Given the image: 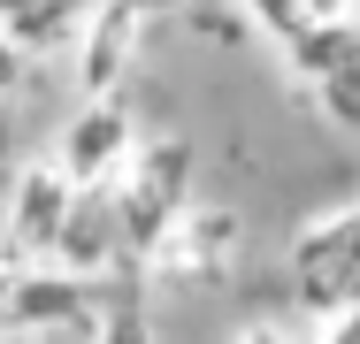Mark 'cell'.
<instances>
[{
	"label": "cell",
	"mask_w": 360,
	"mask_h": 344,
	"mask_svg": "<svg viewBox=\"0 0 360 344\" xmlns=\"http://www.w3.org/2000/svg\"><path fill=\"white\" fill-rule=\"evenodd\" d=\"M284 298H291V314L307 322V337L338 306L360 298V199L299 222V237H291V253H284Z\"/></svg>",
	"instance_id": "obj_1"
},
{
	"label": "cell",
	"mask_w": 360,
	"mask_h": 344,
	"mask_svg": "<svg viewBox=\"0 0 360 344\" xmlns=\"http://www.w3.org/2000/svg\"><path fill=\"white\" fill-rule=\"evenodd\" d=\"M108 192L123 206V230H131V245H139V275H146V253H153V237L192 206V138H139L131 145V161L108 176Z\"/></svg>",
	"instance_id": "obj_2"
},
{
	"label": "cell",
	"mask_w": 360,
	"mask_h": 344,
	"mask_svg": "<svg viewBox=\"0 0 360 344\" xmlns=\"http://www.w3.org/2000/svg\"><path fill=\"white\" fill-rule=\"evenodd\" d=\"M238 253H245V214H230V206H184L161 237H153V253H146V283H176V291H215L230 283L238 268Z\"/></svg>",
	"instance_id": "obj_3"
},
{
	"label": "cell",
	"mask_w": 360,
	"mask_h": 344,
	"mask_svg": "<svg viewBox=\"0 0 360 344\" xmlns=\"http://www.w3.org/2000/svg\"><path fill=\"white\" fill-rule=\"evenodd\" d=\"M54 268L70 275H100V283H131L139 275V245L123 230V206L108 184H77V206L62 222V245H54Z\"/></svg>",
	"instance_id": "obj_4"
},
{
	"label": "cell",
	"mask_w": 360,
	"mask_h": 344,
	"mask_svg": "<svg viewBox=\"0 0 360 344\" xmlns=\"http://www.w3.org/2000/svg\"><path fill=\"white\" fill-rule=\"evenodd\" d=\"M70 206H77V176L54 153H46V161H23L15 184H8V206H0V230H8L15 260H54Z\"/></svg>",
	"instance_id": "obj_5"
},
{
	"label": "cell",
	"mask_w": 360,
	"mask_h": 344,
	"mask_svg": "<svg viewBox=\"0 0 360 344\" xmlns=\"http://www.w3.org/2000/svg\"><path fill=\"white\" fill-rule=\"evenodd\" d=\"M131 145H139V115H131L115 92H92L70 123H62V138H54V161L70 168L77 184H108V176L131 161Z\"/></svg>",
	"instance_id": "obj_6"
},
{
	"label": "cell",
	"mask_w": 360,
	"mask_h": 344,
	"mask_svg": "<svg viewBox=\"0 0 360 344\" xmlns=\"http://www.w3.org/2000/svg\"><path fill=\"white\" fill-rule=\"evenodd\" d=\"M139 39H146V15L131 0H92L84 31H77V92H123V77L139 62Z\"/></svg>",
	"instance_id": "obj_7"
},
{
	"label": "cell",
	"mask_w": 360,
	"mask_h": 344,
	"mask_svg": "<svg viewBox=\"0 0 360 344\" xmlns=\"http://www.w3.org/2000/svg\"><path fill=\"white\" fill-rule=\"evenodd\" d=\"M92 0H0V23L23 39V54H46V46H77Z\"/></svg>",
	"instance_id": "obj_8"
},
{
	"label": "cell",
	"mask_w": 360,
	"mask_h": 344,
	"mask_svg": "<svg viewBox=\"0 0 360 344\" xmlns=\"http://www.w3.org/2000/svg\"><path fill=\"white\" fill-rule=\"evenodd\" d=\"M307 92H314V107H322V123H330V131L360 138V15H353V39H345V54L322 69Z\"/></svg>",
	"instance_id": "obj_9"
},
{
	"label": "cell",
	"mask_w": 360,
	"mask_h": 344,
	"mask_svg": "<svg viewBox=\"0 0 360 344\" xmlns=\"http://www.w3.org/2000/svg\"><path fill=\"white\" fill-rule=\"evenodd\" d=\"M238 8H245V15H253V23H261V31L284 46V39H299L307 23H322V15H345V8H360V0H238Z\"/></svg>",
	"instance_id": "obj_10"
},
{
	"label": "cell",
	"mask_w": 360,
	"mask_h": 344,
	"mask_svg": "<svg viewBox=\"0 0 360 344\" xmlns=\"http://www.w3.org/2000/svg\"><path fill=\"white\" fill-rule=\"evenodd\" d=\"M314 337H330V344H360V298H353V306H338V314H330Z\"/></svg>",
	"instance_id": "obj_11"
},
{
	"label": "cell",
	"mask_w": 360,
	"mask_h": 344,
	"mask_svg": "<svg viewBox=\"0 0 360 344\" xmlns=\"http://www.w3.org/2000/svg\"><path fill=\"white\" fill-rule=\"evenodd\" d=\"M131 8H139L146 23H169V15H192L200 0H131Z\"/></svg>",
	"instance_id": "obj_12"
},
{
	"label": "cell",
	"mask_w": 360,
	"mask_h": 344,
	"mask_svg": "<svg viewBox=\"0 0 360 344\" xmlns=\"http://www.w3.org/2000/svg\"><path fill=\"white\" fill-rule=\"evenodd\" d=\"M0 260H15V245H8V230H0Z\"/></svg>",
	"instance_id": "obj_13"
},
{
	"label": "cell",
	"mask_w": 360,
	"mask_h": 344,
	"mask_svg": "<svg viewBox=\"0 0 360 344\" xmlns=\"http://www.w3.org/2000/svg\"><path fill=\"white\" fill-rule=\"evenodd\" d=\"M8 275H15V260H0V291H8Z\"/></svg>",
	"instance_id": "obj_14"
}]
</instances>
